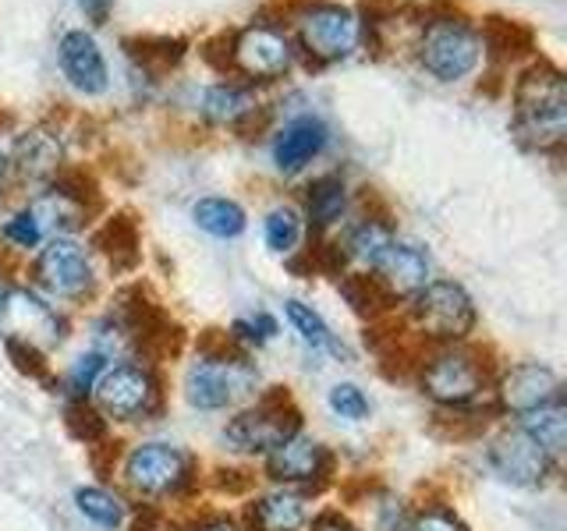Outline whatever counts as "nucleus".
I'll return each instance as SVG.
<instances>
[{
  "label": "nucleus",
  "mask_w": 567,
  "mask_h": 531,
  "mask_svg": "<svg viewBox=\"0 0 567 531\" xmlns=\"http://www.w3.org/2000/svg\"><path fill=\"white\" fill-rule=\"evenodd\" d=\"M514 132L525 146L549 153L567 135V82L554 61H532L514 82Z\"/></svg>",
  "instance_id": "f257e3e1"
},
{
  "label": "nucleus",
  "mask_w": 567,
  "mask_h": 531,
  "mask_svg": "<svg viewBox=\"0 0 567 531\" xmlns=\"http://www.w3.org/2000/svg\"><path fill=\"white\" fill-rule=\"evenodd\" d=\"M415 61L430 79L454 85L472 79L486 58V35L457 11L430 14L415 32Z\"/></svg>",
  "instance_id": "f03ea898"
},
{
  "label": "nucleus",
  "mask_w": 567,
  "mask_h": 531,
  "mask_svg": "<svg viewBox=\"0 0 567 531\" xmlns=\"http://www.w3.org/2000/svg\"><path fill=\"white\" fill-rule=\"evenodd\" d=\"M298 46L319 64L348 61L362 50L365 18L341 0H306L295 11Z\"/></svg>",
  "instance_id": "7ed1b4c3"
},
{
  "label": "nucleus",
  "mask_w": 567,
  "mask_h": 531,
  "mask_svg": "<svg viewBox=\"0 0 567 531\" xmlns=\"http://www.w3.org/2000/svg\"><path fill=\"white\" fill-rule=\"evenodd\" d=\"M298 50L291 35L270 22H248L227 40V67H235L241 79L274 82L295 67Z\"/></svg>",
  "instance_id": "20e7f679"
},
{
  "label": "nucleus",
  "mask_w": 567,
  "mask_h": 531,
  "mask_svg": "<svg viewBox=\"0 0 567 531\" xmlns=\"http://www.w3.org/2000/svg\"><path fill=\"white\" fill-rule=\"evenodd\" d=\"M415 323L440 336V341H457L465 336L475 323V309H472V298L465 294L461 283L451 280H430L425 288L415 294Z\"/></svg>",
  "instance_id": "39448f33"
},
{
  "label": "nucleus",
  "mask_w": 567,
  "mask_h": 531,
  "mask_svg": "<svg viewBox=\"0 0 567 531\" xmlns=\"http://www.w3.org/2000/svg\"><path fill=\"white\" fill-rule=\"evenodd\" d=\"M252 368L235 358H199L188 368V400L203 412H220L252 389Z\"/></svg>",
  "instance_id": "423d86ee"
},
{
  "label": "nucleus",
  "mask_w": 567,
  "mask_h": 531,
  "mask_svg": "<svg viewBox=\"0 0 567 531\" xmlns=\"http://www.w3.org/2000/svg\"><path fill=\"white\" fill-rule=\"evenodd\" d=\"M35 277L58 298H82L93 291V262L75 238H50L35 259Z\"/></svg>",
  "instance_id": "0eeeda50"
},
{
  "label": "nucleus",
  "mask_w": 567,
  "mask_h": 531,
  "mask_svg": "<svg viewBox=\"0 0 567 531\" xmlns=\"http://www.w3.org/2000/svg\"><path fill=\"white\" fill-rule=\"evenodd\" d=\"M58 64L68 85L82 96H103L111 88V67L89 29H68L58 40Z\"/></svg>",
  "instance_id": "6e6552de"
},
{
  "label": "nucleus",
  "mask_w": 567,
  "mask_h": 531,
  "mask_svg": "<svg viewBox=\"0 0 567 531\" xmlns=\"http://www.w3.org/2000/svg\"><path fill=\"white\" fill-rule=\"evenodd\" d=\"M0 326L11 341H25L32 347H53L61 341V323L40 298L29 291H11L0 301Z\"/></svg>",
  "instance_id": "1a4fd4ad"
},
{
  "label": "nucleus",
  "mask_w": 567,
  "mask_h": 531,
  "mask_svg": "<svg viewBox=\"0 0 567 531\" xmlns=\"http://www.w3.org/2000/svg\"><path fill=\"white\" fill-rule=\"evenodd\" d=\"M330 142V128L327 121L319 114H295L291 121H284L277 135H274V164L284 170V174H295L301 167H309L312 159L327 149Z\"/></svg>",
  "instance_id": "9d476101"
},
{
  "label": "nucleus",
  "mask_w": 567,
  "mask_h": 531,
  "mask_svg": "<svg viewBox=\"0 0 567 531\" xmlns=\"http://www.w3.org/2000/svg\"><path fill=\"white\" fill-rule=\"evenodd\" d=\"M489 465L504 482L539 486L549 471V454L525 429H514V433H504L489 447Z\"/></svg>",
  "instance_id": "9b49d317"
},
{
  "label": "nucleus",
  "mask_w": 567,
  "mask_h": 531,
  "mask_svg": "<svg viewBox=\"0 0 567 531\" xmlns=\"http://www.w3.org/2000/svg\"><path fill=\"white\" fill-rule=\"evenodd\" d=\"M93 394H96L100 407L111 418H135V415H142L153 404L156 389H153V379L142 368H135V365H114V368H106L103 376L96 379Z\"/></svg>",
  "instance_id": "f8f14e48"
},
{
  "label": "nucleus",
  "mask_w": 567,
  "mask_h": 531,
  "mask_svg": "<svg viewBox=\"0 0 567 531\" xmlns=\"http://www.w3.org/2000/svg\"><path fill=\"white\" fill-rule=\"evenodd\" d=\"M124 475L138 492H171L185 482V454L167 447V442H146V447H135L128 454V465Z\"/></svg>",
  "instance_id": "ddd939ff"
},
{
  "label": "nucleus",
  "mask_w": 567,
  "mask_h": 531,
  "mask_svg": "<svg viewBox=\"0 0 567 531\" xmlns=\"http://www.w3.org/2000/svg\"><path fill=\"white\" fill-rule=\"evenodd\" d=\"M369 270L377 273V280L386 283L390 294H419L425 283H430V259L419 244H408V241H394L390 238L377 256H372Z\"/></svg>",
  "instance_id": "4468645a"
},
{
  "label": "nucleus",
  "mask_w": 567,
  "mask_h": 531,
  "mask_svg": "<svg viewBox=\"0 0 567 531\" xmlns=\"http://www.w3.org/2000/svg\"><path fill=\"white\" fill-rule=\"evenodd\" d=\"M298 433V415L284 412V407H259V412H245L227 425V439L238 450H274L284 439Z\"/></svg>",
  "instance_id": "2eb2a0df"
},
{
  "label": "nucleus",
  "mask_w": 567,
  "mask_h": 531,
  "mask_svg": "<svg viewBox=\"0 0 567 531\" xmlns=\"http://www.w3.org/2000/svg\"><path fill=\"white\" fill-rule=\"evenodd\" d=\"M425 389L430 397L443 404H465L483 389V368H478L468 354H440V358L425 368Z\"/></svg>",
  "instance_id": "dca6fc26"
},
{
  "label": "nucleus",
  "mask_w": 567,
  "mask_h": 531,
  "mask_svg": "<svg viewBox=\"0 0 567 531\" xmlns=\"http://www.w3.org/2000/svg\"><path fill=\"white\" fill-rule=\"evenodd\" d=\"M557 394H560V383L546 365L511 368L504 376V386H501L504 404L511 407V412H518V415H528V412H536V407L554 404Z\"/></svg>",
  "instance_id": "f3484780"
},
{
  "label": "nucleus",
  "mask_w": 567,
  "mask_h": 531,
  "mask_svg": "<svg viewBox=\"0 0 567 531\" xmlns=\"http://www.w3.org/2000/svg\"><path fill=\"white\" fill-rule=\"evenodd\" d=\"M323 465H327L323 447L298 433L291 439H284L280 447H274L270 460H266V468H270L277 482H312V478L323 471Z\"/></svg>",
  "instance_id": "a211bd4d"
},
{
  "label": "nucleus",
  "mask_w": 567,
  "mask_h": 531,
  "mask_svg": "<svg viewBox=\"0 0 567 531\" xmlns=\"http://www.w3.org/2000/svg\"><path fill=\"white\" fill-rule=\"evenodd\" d=\"M61 138L58 135H50L43 128H35V132H25L22 138L14 142V170L22 174V177H32V181H47V177L58 174L61 167Z\"/></svg>",
  "instance_id": "6ab92c4d"
},
{
  "label": "nucleus",
  "mask_w": 567,
  "mask_h": 531,
  "mask_svg": "<svg viewBox=\"0 0 567 531\" xmlns=\"http://www.w3.org/2000/svg\"><path fill=\"white\" fill-rule=\"evenodd\" d=\"M252 111H256L252 93H248L245 85H235V82H213L203 88V96H199V114L209 124H238Z\"/></svg>",
  "instance_id": "aec40b11"
},
{
  "label": "nucleus",
  "mask_w": 567,
  "mask_h": 531,
  "mask_svg": "<svg viewBox=\"0 0 567 531\" xmlns=\"http://www.w3.org/2000/svg\"><path fill=\"white\" fill-rule=\"evenodd\" d=\"M192 220H195V227L206 230L213 238H238L248 223L245 209L235 199H224V195H206V199L195 202Z\"/></svg>",
  "instance_id": "412c9836"
},
{
  "label": "nucleus",
  "mask_w": 567,
  "mask_h": 531,
  "mask_svg": "<svg viewBox=\"0 0 567 531\" xmlns=\"http://www.w3.org/2000/svg\"><path fill=\"white\" fill-rule=\"evenodd\" d=\"M348 206V188L337 174H327L312 181L309 188V199H306V212H309V223L316 227H330L341 220V212Z\"/></svg>",
  "instance_id": "4be33fe9"
},
{
  "label": "nucleus",
  "mask_w": 567,
  "mask_h": 531,
  "mask_svg": "<svg viewBox=\"0 0 567 531\" xmlns=\"http://www.w3.org/2000/svg\"><path fill=\"white\" fill-rule=\"evenodd\" d=\"M522 418H525V433L536 439L549 457L564 450V442H567V412H564L560 400L536 407V412H528Z\"/></svg>",
  "instance_id": "5701e85b"
},
{
  "label": "nucleus",
  "mask_w": 567,
  "mask_h": 531,
  "mask_svg": "<svg viewBox=\"0 0 567 531\" xmlns=\"http://www.w3.org/2000/svg\"><path fill=\"white\" fill-rule=\"evenodd\" d=\"M262 238L266 248L277 256H288L301 241V212L295 206H274L262 220Z\"/></svg>",
  "instance_id": "b1692460"
},
{
  "label": "nucleus",
  "mask_w": 567,
  "mask_h": 531,
  "mask_svg": "<svg viewBox=\"0 0 567 531\" xmlns=\"http://www.w3.org/2000/svg\"><path fill=\"white\" fill-rule=\"evenodd\" d=\"M252 518L259 521L262 531H298L301 521H306V510L288 492H274V496H262L256 503Z\"/></svg>",
  "instance_id": "393cba45"
},
{
  "label": "nucleus",
  "mask_w": 567,
  "mask_h": 531,
  "mask_svg": "<svg viewBox=\"0 0 567 531\" xmlns=\"http://www.w3.org/2000/svg\"><path fill=\"white\" fill-rule=\"evenodd\" d=\"M75 500H79V510L85 513V518L103 524V528H117L121 518H124L121 500H117V496H111V492H103V489H79Z\"/></svg>",
  "instance_id": "a878e982"
},
{
  "label": "nucleus",
  "mask_w": 567,
  "mask_h": 531,
  "mask_svg": "<svg viewBox=\"0 0 567 531\" xmlns=\"http://www.w3.org/2000/svg\"><path fill=\"white\" fill-rule=\"evenodd\" d=\"M284 312H288V323L298 330V336L306 344H312V347L330 344V330L323 319H319V312H312V305H306V301H288Z\"/></svg>",
  "instance_id": "bb28decb"
},
{
  "label": "nucleus",
  "mask_w": 567,
  "mask_h": 531,
  "mask_svg": "<svg viewBox=\"0 0 567 531\" xmlns=\"http://www.w3.org/2000/svg\"><path fill=\"white\" fill-rule=\"evenodd\" d=\"M0 235H4V241H11L14 248H35V244H43V230L40 223H35V217L29 209H18L14 217L0 227Z\"/></svg>",
  "instance_id": "cd10ccee"
},
{
  "label": "nucleus",
  "mask_w": 567,
  "mask_h": 531,
  "mask_svg": "<svg viewBox=\"0 0 567 531\" xmlns=\"http://www.w3.org/2000/svg\"><path fill=\"white\" fill-rule=\"evenodd\" d=\"M330 407L341 418H351V421H359V418L369 415V400L362 397V389L351 386V383H341V386L330 389Z\"/></svg>",
  "instance_id": "c85d7f7f"
},
{
  "label": "nucleus",
  "mask_w": 567,
  "mask_h": 531,
  "mask_svg": "<svg viewBox=\"0 0 567 531\" xmlns=\"http://www.w3.org/2000/svg\"><path fill=\"white\" fill-rule=\"evenodd\" d=\"M103 372V358L100 354H85V358H79L75 372H71V389H79V394H85V389H93L96 379Z\"/></svg>",
  "instance_id": "c756f323"
},
{
  "label": "nucleus",
  "mask_w": 567,
  "mask_h": 531,
  "mask_svg": "<svg viewBox=\"0 0 567 531\" xmlns=\"http://www.w3.org/2000/svg\"><path fill=\"white\" fill-rule=\"evenodd\" d=\"M408 531H465V528H461L451 513H425V518H419Z\"/></svg>",
  "instance_id": "7c9ffc66"
},
{
  "label": "nucleus",
  "mask_w": 567,
  "mask_h": 531,
  "mask_svg": "<svg viewBox=\"0 0 567 531\" xmlns=\"http://www.w3.org/2000/svg\"><path fill=\"white\" fill-rule=\"evenodd\" d=\"M79 4H82V11L93 18L96 25H103L106 18H111V4H114V0H79Z\"/></svg>",
  "instance_id": "2f4dec72"
},
{
  "label": "nucleus",
  "mask_w": 567,
  "mask_h": 531,
  "mask_svg": "<svg viewBox=\"0 0 567 531\" xmlns=\"http://www.w3.org/2000/svg\"><path fill=\"white\" fill-rule=\"evenodd\" d=\"M312 531H354L351 524H344L341 518H323V521H319Z\"/></svg>",
  "instance_id": "473e14b6"
},
{
  "label": "nucleus",
  "mask_w": 567,
  "mask_h": 531,
  "mask_svg": "<svg viewBox=\"0 0 567 531\" xmlns=\"http://www.w3.org/2000/svg\"><path fill=\"white\" fill-rule=\"evenodd\" d=\"M195 531H238V528L227 524V521H213V524H203V528H195Z\"/></svg>",
  "instance_id": "72a5a7b5"
},
{
  "label": "nucleus",
  "mask_w": 567,
  "mask_h": 531,
  "mask_svg": "<svg viewBox=\"0 0 567 531\" xmlns=\"http://www.w3.org/2000/svg\"><path fill=\"white\" fill-rule=\"evenodd\" d=\"M8 167H11V164H8V156H4V153H0V188H4V177H8Z\"/></svg>",
  "instance_id": "f704fd0d"
}]
</instances>
